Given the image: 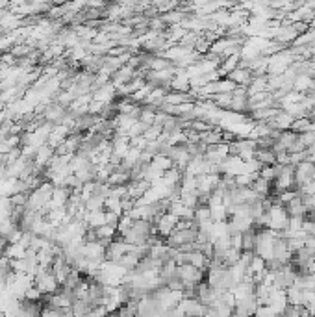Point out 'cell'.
<instances>
[{"label":"cell","instance_id":"7a4b0ae2","mask_svg":"<svg viewBox=\"0 0 315 317\" xmlns=\"http://www.w3.org/2000/svg\"><path fill=\"white\" fill-rule=\"evenodd\" d=\"M178 221H180L178 217H176V215H173V213H169V211H167V213H163L161 217H158L156 222H154V224H156V228H158V236L167 239L169 236L176 230V222H178Z\"/></svg>","mask_w":315,"mask_h":317},{"label":"cell","instance_id":"9a60e30c","mask_svg":"<svg viewBox=\"0 0 315 317\" xmlns=\"http://www.w3.org/2000/svg\"><path fill=\"white\" fill-rule=\"evenodd\" d=\"M104 197H96V195H93L89 201H85V210L87 211H100L104 210Z\"/></svg>","mask_w":315,"mask_h":317},{"label":"cell","instance_id":"277c9868","mask_svg":"<svg viewBox=\"0 0 315 317\" xmlns=\"http://www.w3.org/2000/svg\"><path fill=\"white\" fill-rule=\"evenodd\" d=\"M117 95V87L111 82H108L106 85L98 87L93 91V100L102 102V104H113V96Z\"/></svg>","mask_w":315,"mask_h":317},{"label":"cell","instance_id":"3957f363","mask_svg":"<svg viewBox=\"0 0 315 317\" xmlns=\"http://www.w3.org/2000/svg\"><path fill=\"white\" fill-rule=\"evenodd\" d=\"M67 111H69L67 108H63V106L52 102V104L47 106V110H45L43 117H45V121L50 123V125H60V123L63 121V117L67 115Z\"/></svg>","mask_w":315,"mask_h":317},{"label":"cell","instance_id":"9c48e42d","mask_svg":"<svg viewBox=\"0 0 315 317\" xmlns=\"http://www.w3.org/2000/svg\"><path fill=\"white\" fill-rule=\"evenodd\" d=\"M254 159H258L263 167L276 163V156H274L273 150H269V148H258V150H254Z\"/></svg>","mask_w":315,"mask_h":317},{"label":"cell","instance_id":"5b68a950","mask_svg":"<svg viewBox=\"0 0 315 317\" xmlns=\"http://www.w3.org/2000/svg\"><path fill=\"white\" fill-rule=\"evenodd\" d=\"M69 197H71V190L69 188H54V193H52V199H50V208H63V206H67V202H69Z\"/></svg>","mask_w":315,"mask_h":317},{"label":"cell","instance_id":"ac0fdd59","mask_svg":"<svg viewBox=\"0 0 315 317\" xmlns=\"http://www.w3.org/2000/svg\"><path fill=\"white\" fill-rule=\"evenodd\" d=\"M148 125H145V123H141V121H137L134 127L130 128V132H128V138H139V136H143L145 132H147Z\"/></svg>","mask_w":315,"mask_h":317},{"label":"cell","instance_id":"52a82bcc","mask_svg":"<svg viewBox=\"0 0 315 317\" xmlns=\"http://www.w3.org/2000/svg\"><path fill=\"white\" fill-rule=\"evenodd\" d=\"M26 247L22 243H11L6 247V251H4V256L6 258H10V260H24L26 258Z\"/></svg>","mask_w":315,"mask_h":317},{"label":"cell","instance_id":"ba28073f","mask_svg":"<svg viewBox=\"0 0 315 317\" xmlns=\"http://www.w3.org/2000/svg\"><path fill=\"white\" fill-rule=\"evenodd\" d=\"M182 176H184V173H180L176 167H173V169H169L163 173V186H167V188H174V186H180V182H182Z\"/></svg>","mask_w":315,"mask_h":317},{"label":"cell","instance_id":"6da1fadb","mask_svg":"<svg viewBox=\"0 0 315 317\" xmlns=\"http://www.w3.org/2000/svg\"><path fill=\"white\" fill-rule=\"evenodd\" d=\"M33 285L41 291L43 295H54L60 289V284H58L52 271H41L39 275L33 278Z\"/></svg>","mask_w":315,"mask_h":317},{"label":"cell","instance_id":"2e32d148","mask_svg":"<svg viewBox=\"0 0 315 317\" xmlns=\"http://www.w3.org/2000/svg\"><path fill=\"white\" fill-rule=\"evenodd\" d=\"M161 132H163V127H159V125H152V127L147 128V132L143 134V138L147 139V141H156V139L161 136Z\"/></svg>","mask_w":315,"mask_h":317},{"label":"cell","instance_id":"5bb4252c","mask_svg":"<svg viewBox=\"0 0 315 317\" xmlns=\"http://www.w3.org/2000/svg\"><path fill=\"white\" fill-rule=\"evenodd\" d=\"M134 222L136 221H134L130 215H123V217L119 219V224H117V236H125L128 230H132Z\"/></svg>","mask_w":315,"mask_h":317},{"label":"cell","instance_id":"7c38bea8","mask_svg":"<svg viewBox=\"0 0 315 317\" xmlns=\"http://www.w3.org/2000/svg\"><path fill=\"white\" fill-rule=\"evenodd\" d=\"M154 169L161 171V173H165V171L173 169L174 167V163H173V159L167 158V156H163V154H156L154 159H152V163H150Z\"/></svg>","mask_w":315,"mask_h":317},{"label":"cell","instance_id":"4fadbf2b","mask_svg":"<svg viewBox=\"0 0 315 317\" xmlns=\"http://www.w3.org/2000/svg\"><path fill=\"white\" fill-rule=\"evenodd\" d=\"M104 210L106 211H113L115 215L123 217V208H121V199H115V197H108L104 201Z\"/></svg>","mask_w":315,"mask_h":317},{"label":"cell","instance_id":"8fae6325","mask_svg":"<svg viewBox=\"0 0 315 317\" xmlns=\"http://www.w3.org/2000/svg\"><path fill=\"white\" fill-rule=\"evenodd\" d=\"M94 232H96V241H113V238H117V228L110 224L96 228Z\"/></svg>","mask_w":315,"mask_h":317},{"label":"cell","instance_id":"30bf717a","mask_svg":"<svg viewBox=\"0 0 315 317\" xmlns=\"http://www.w3.org/2000/svg\"><path fill=\"white\" fill-rule=\"evenodd\" d=\"M130 173H123V171H113L111 174H110V178H108V186L110 188H117V186H128V182H130Z\"/></svg>","mask_w":315,"mask_h":317},{"label":"cell","instance_id":"d6986e66","mask_svg":"<svg viewBox=\"0 0 315 317\" xmlns=\"http://www.w3.org/2000/svg\"><path fill=\"white\" fill-rule=\"evenodd\" d=\"M0 56H2V52H0Z\"/></svg>","mask_w":315,"mask_h":317},{"label":"cell","instance_id":"8992f818","mask_svg":"<svg viewBox=\"0 0 315 317\" xmlns=\"http://www.w3.org/2000/svg\"><path fill=\"white\" fill-rule=\"evenodd\" d=\"M84 222L89 226V228H100V226H104L106 224V211L100 210V211H87V215H85Z\"/></svg>","mask_w":315,"mask_h":317},{"label":"cell","instance_id":"e0dca14e","mask_svg":"<svg viewBox=\"0 0 315 317\" xmlns=\"http://www.w3.org/2000/svg\"><path fill=\"white\" fill-rule=\"evenodd\" d=\"M28 195L30 193H15V195H11L10 201L13 204V208H24L26 202H28Z\"/></svg>","mask_w":315,"mask_h":317}]
</instances>
